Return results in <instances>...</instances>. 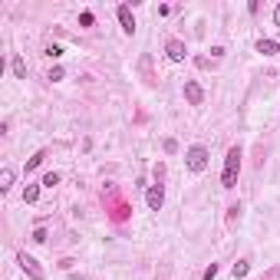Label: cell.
<instances>
[{"mask_svg": "<svg viewBox=\"0 0 280 280\" xmlns=\"http://www.w3.org/2000/svg\"><path fill=\"white\" fill-rule=\"evenodd\" d=\"M37 198H40V185H26L23 188V201L26 205H37Z\"/></svg>", "mask_w": 280, "mask_h": 280, "instance_id": "11", "label": "cell"}, {"mask_svg": "<svg viewBox=\"0 0 280 280\" xmlns=\"http://www.w3.org/2000/svg\"><path fill=\"white\" fill-rule=\"evenodd\" d=\"M145 205H149L152 211H162V205H165V188H162V185H152L149 191H145Z\"/></svg>", "mask_w": 280, "mask_h": 280, "instance_id": "6", "label": "cell"}, {"mask_svg": "<svg viewBox=\"0 0 280 280\" xmlns=\"http://www.w3.org/2000/svg\"><path fill=\"white\" fill-rule=\"evenodd\" d=\"M247 270H250L247 261H237L234 267H231V274H234V280H241V277H247Z\"/></svg>", "mask_w": 280, "mask_h": 280, "instance_id": "13", "label": "cell"}, {"mask_svg": "<svg viewBox=\"0 0 280 280\" xmlns=\"http://www.w3.org/2000/svg\"><path fill=\"white\" fill-rule=\"evenodd\" d=\"M63 76H66V73H63V66H53V69H50V79H53V82H60Z\"/></svg>", "mask_w": 280, "mask_h": 280, "instance_id": "19", "label": "cell"}, {"mask_svg": "<svg viewBox=\"0 0 280 280\" xmlns=\"http://www.w3.org/2000/svg\"><path fill=\"white\" fill-rule=\"evenodd\" d=\"M261 280H280V264H277V267H270V270H267V274H264Z\"/></svg>", "mask_w": 280, "mask_h": 280, "instance_id": "17", "label": "cell"}, {"mask_svg": "<svg viewBox=\"0 0 280 280\" xmlns=\"http://www.w3.org/2000/svg\"><path fill=\"white\" fill-rule=\"evenodd\" d=\"M43 158H46V152H43V149H40L37 155H30V158H26V172H33V168H40V165H43Z\"/></svg>", "mask_w": 280, "mask_h": 280, "instance_id": "12", "label": "cell"}, {"mask_svg": "<svg viewBox=\"0 0 280 280\" xmlns=\"http://www.w3.org/2000/svg\"><path fill=\"white\" fill-rule=\"evenodd\" d=\"M33 241L43 244V241H46V231H43V228H37V231H33Z\"/></svg>", "mask_w": 280, "mask_h": 280, "instance_id": "23", "label": "cell"}, {"mask_svg": "<svg viewBox=\"0 0 280 280\" xmlns=\"http://www.w3.org/2000/svg\"><path fill=\"white\" fill-rule=\"evenodd\" d=\"M13 178H17V175H13L10 165L0 168V191H10V188H13Z\"/></svg>", "mask_w": 280, "mask_h": 280, "instance_id": "9", "label": "cell"}, {"mask_svg": "<svg viewBox=\"0 0 280 280\" xmlns=\"http://www.w3.org/2000/svg\"><path fill=\"white\" fill-rule=\"evenodd\" d=\"M13 76H17V79H26V63H23V56H13Z\"/></svg>", "mask_w": 280, "mask_h": 280, "instance_id": "10", "label": "cell"}, {"mask_svg": "<svg viewBox=\"0 0 280 280\" xmlns=\"http://www.w3.org/2000/svg\"><path fill=\"white\" fill-rule=\"evenodd\" d=\"M17 264H20V267H23V274H30V280H46L43 267H40V264L33 261L30 254H26V250H20V254H17Z\"/></svg>", "mask_w": 280, "mask_h": 280, "instance_id": "3", "label": "cell"}, {"mask_svg": "<svg viewBox=\"0 0 280 280\" xmlns=\"http://www.w3.org/2000/svg\"><path fill=\"white\" fill-rule=\"evenodd\" d=\"M274 23H277V26H280V4H277V7H274Z\"/></svg>", "mask_w": 280, "mask_h": 280, "instance_id": "24", "label": "cell"}, {"mask_svg": "<svg viewBox=\"0 0 280 280\" xmlns=\"http://www.w3.org/2000/svg\"><path fill=\"white\" fill-rule=\"evenodd\" d=\"M185 99H188V106H201V102H205V89H201V82H194V79L185 82Z\"/></svg>", "mask_w": 280, "mask_h": 280, "instance_id": "5", "label": "cell"}, {"mask_svg": "<svg viewBox=\"0 0 280 280\" xmlns=\"http://www.w3.org/2000/svg\"><path fill=\"white\" fill-rule=\"evenodd\" d=\"M40 185H43V188H56V185H60V175H56V172H46Z\"/></svg>", "mask_w": 280, "mask_h": 280, "instance_id": "14", "label": "cell"}, {"mask_svg": "<svg viewBox=\"0 0 280 280\" xmlns=\"http://www.w3.org/2000/svg\"><path fill=\"white\" fill-rule=\"evenodd\" d=\"M165 152H168V155H175V152H178V142H175V138H165Z\"/></svg>", "mask_w": 280, "mask_h": 280, "instance_id": "20", "label": "cell"}, {"mask_svg": "<svg viewBox=\"0 0 280 280\" xmlns=\"http://www.w3.org/2000/svg\"><path fill=\"white\" fill-rule=\"evenodd\" d=\"M152 175H155V185H162V178H165V162H155Z\"/></svg>", "mask_w": 280, "mask_h": 280, "instance_id": "16", "label": "cell"}, {"mask_svg": "<svg viewBox=\"0 0 280 280\" xmlns=\"http://www.w3.org/2000/svg\"><path fill=\"white\" fill-rule=\"evenodd\" d=\"M241 218V205H234V208H228V221H237Z\"/></svg>", "mask_w": 280, "mask_h": 280, "instance_id": "22", "label": "cell"}, {"mask_svg": "<svg viewBox=\"0 0 280 280\" xmlns=\"http://www.w3.org/2000/svg\"><path fill=\"white\" fill-rule=\"evenodd\" d=\"M116 13H119V23H122V30L132 37V33H135V17H132V7H129V4H122Z\"/></svg>", "mask_w": 280, "mask_h": 280, "instance_id": "7", "label": "cell"}, {"mask_svg": "<svg viewBox=\"0 0 280 280\" xmlns=\"http://www.w3.org/2000/svg\"><path fill=\"white\" fill-rule=\"evenodd\" d=\"M46 56H50V60H60V56H63V46L60 43H46V50H43Z\"/></svg>", "mask_w": 280, "mask_h": 280, "instance_id": "15", "label": "cell"}, {"mask_svg": "<svg viewBox=\"0 0 280 280\" xmlns=\"http://www.w3.org/2000/svg\"><path fill=\"white\" fill-rule=\"evenodd\" d=\"M165 56H168V60H172V63H181V60H185V56H188V46L181 43L178 37H172V40H168V43H165Z\"/></svg>", "mask_w": 280, "mask_h": 280, "instance_id": "4", "label": "cell"}, {"mask_svg": "<svg viewBox=\"0 0 280 280\" xmlns=\"http://www.w3.org/2000/svg\"><path fill=\"white\" fill-rule=\"evenodd\" d=\"M79 23H82V26H93V23H96V17H93V13L86 10V13H82V17H79Z\"/></svg>", "mask_w": 280, "mask_h": 280, "instance_id": "21", "label": "cell"}, {"mask_svg": "<svg viewBox=\"0 0 280 280\" xmlns=\"http://www.w3.org/2000/svg\"><path fill=\"white\" fill-rule=\"evenodd\" d=\"M237 175H241V149L231 145L228 158H224V172H221V188H234L237 185Z\"/></svg>", "mask_w": 280, "mask_h": 280, "instance_id": "1", "label": "cell"}, {"mask_svg": "<svg viewBox=\"0 0 280 280\" xmlns=\"http://www.w3.org/2000/svg\"><path fill=\"white\" fill-rule=\"evenodd\" d=\"M257 53H261V56H277L280 53V43H277V40H257Z\"/></svg>", "mask_w": 280, "mask_h": 280, "instance_id": "8", "label": "cell"}, {"mask_svg": "<svg viewBox=\"0 0 280 280\" xmlns=\"http://www.w3.org/2000/svg\"><path fill=\"white\" fill-rule=\"evenodd\" d=\"M214 277H218V264H208L205 267V280H214Z\"/></svg>", "mask_w": 280, "mask_h": 280, "instance_id": "18", "label": "cell"}, {"mask_svg": "<svg viewBox=\"0 0 280 280\" xmlns=\"http://www.w3.org/2000/svg\"><path fill=\"white\" fill-rule=\"evenodd\" d=\"M208 162H211V155H208L205 145H191V149L185 152V165H188V172H191V175H201L208 168Z\"/></svg>", "mask_w": 280, "mask_h": 280, "instance_id": "2", "label": "cell"}]
</instances>
